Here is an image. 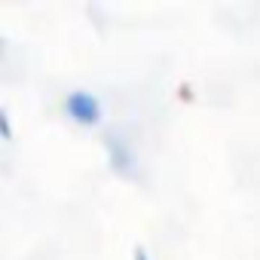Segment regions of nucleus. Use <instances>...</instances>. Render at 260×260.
<instances>
[{
    "label": "nucleus",
    "instance_id": "nucleus-1",
    "mask_svg": "<svg viewBox=\"0 0 260 260\" xmlns=\"http://www.w3.org/2000/svg\"><path fill=\"white\" fill-rule=\"evenodd\" d=\"M101 138H104V150H107V159H110L113 172H119V175H135L138 172L135 147L125 138V132H119V128H104Z\"/></svg>",
    "mask_w": 260,
    "mask_h": 260
},
{
    "label": "nucleus",
    "instance_id": "nucleus-2",
    "mask_svg": "<svg viewBox=\"0 0 260 260\" xmlns=\"http://www.w3.org/2000/svg\"><path fill=\"white\" fill-rule=\"evenodd\" d=\"M64 113H68V119H74V122H80V125H98L104 110H101V101H98L92 92L74 89V92H68V98H64Z\"/></svg>",
    "mask_w": 260,
    "mask_h": 260
},
{
    "label": "nucleus",
    "instance_id": "nucleus-3",
    "mask_svg": "<svg viewBox=\"0 0 260 260\" xmlns=\"http://www.w3.org/2000/svg\"><path fill=\"white\" fill-rule=\"evenodd\" d=\"M0 138L13 141V122H10V110L7 107H0Z\"/></svg>",
    "mask_w": 260,
    "mask_h": 260
},
{
    "label": "nucleus",
    "instance_id": "nucleus-4",
    "mask_svg": "<svg viewBox=\"0 0 260 260\" xmlns=\"http://www.w3.org/2000/svg\"><path fill=\"white\" fill-rule=\"evenodd\" d=\"M135 260H150V254L144 248H135Z\"/></svg>",
    "mask_w": 260,
    "mask_h": 260
}]
</instances>
